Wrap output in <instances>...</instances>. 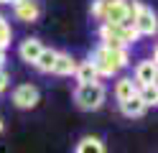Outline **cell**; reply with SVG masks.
I'll use <instances>...</instances> for the list:
<instances>
[{
	"instance_id": "cell-1",
	"label": "cell",
	"mask_w": 158,
	"mask_h": 153,
	"mask_svg": "<svg viewBox=\"0 0 158 153\" xmlns=\"http://www.w3.org/2000/svg\"><path fill=\"white\" fill-rule=\"evenodd\" d=\"M89 61L94 64L97 74L100 77H115L120 69H125L130 64V54H127V49L120 46V49H107V46H100L92 51Z\"/></svg>"
},
{
	"instance_id": "cell-2",
	"label": "cell",
	"mask_w": 158,
	"mask_h": 153,
	"mask_svg": "<svg viewBox=\"0 0 158 153\" xmlns=\"http://www.w3.org/2000/svg\"><path fill=\"white\" fill-rule=\"evenodd\" d=\"M105 100H107V89L102 82H89V84H77L74 89V102H77V107L79 110H84V112H94V110H100L105 105Z\"/></svg>"
},
{
	"instance_id": "cell-3",
	"label": "cell",
	"mask_w": 158,
	"mask_h": 153,
	"mask_svg": "<svg viewBox=\"0 0 158 153\" xmlns=\"http://www.w3.org/2000/svg\"><path fill=\"white\" fill-rule=\"evenodd\" d=\"M92 15L102 23H125L127 26V0H94Z\"/></svg>"
},
{
	"instance_id": "cell-4",
	"label": "cell",
	"mask_w": 158,
	"mask_h": 153,
	"mask_svg": "<svg viewBox=\"0 0 158 153\" xmlns=\"http://www.w3.org/2000/svg\"><path fill=\"white\" fill-rule=\"evenodd\" d=\"M133 28H135L138 36H153L156 28H158L153 8H148L145 3H138L135 5V13H133Z\"/></svg>"
},
{
	"instance_id": "cell-5",
	"label": "cell",
	"mask_w": 158,
	"mask_h": 153,
	"mask_svg": "<svg viewBox=\"0 0 158 153\" xmlns=\"http://www.w3.org/2000/svg\"><path fill=\"white\" fill-rule=\"evenodd\" d=\"M38 100H41V95H38L36 84H18L13 89V105L21 110H33L38 105Z\"/></svg>"
},
{
	"instance_id": "cell-6",
	"label": "cell",
	"mask_w": 158,
	"mask_h": 153,
	"mask_svg": "<svg viewBox=\"0 0 158 153\" xmlns=\"http://www.w3.org/2000/svg\"><path fill=\"white\" fill-rule=\"evenodd\" d=\"M13 15L23 23H36L41 18V5H38V0H18L13 5Z\"/></svg>"
},
{
	"instance_id": "cell-7",
	"label": "cell",
	"mask_w": 158,
	"mask_h": 153,
	"mask_svg": "<svg viewBox=\"0 0 158 153\" xmlns=\"http://www.w3.org/2000/svg\"><path fill=\"white\" fill-rule=\"evenodd\" d=\"M156 77H158L156 59H143V61H138V66H135V77H133V82H135L138 87L156 84Z\"/></svg>"
},
{
	"instance_id": "cell-8",
	"label": "cell",
	"mask_w": 158,
	"mask_h": 153,
	"mask_svg": "<svg viewBox=\"0 0 158 153\" xmlns=\"http://www.w3.org/2000/svg\"><path fill=\"white\" fill-rule=\"evenodd\" d=\"M77 69V61L72 54H66V51H56V61L51 66V74H59V77H72Z\"/></svg>"
},
{
	"instance_id": "cell-9",
	"label": "cell",
	"mask_w": 158,
	"mask_h": 153,
	"mask_svg": "<svg viewBox=\"0 0 158 153\" xmlns=\"http://www.w3.org/2000/svg\"><path fill=\"white\" fill-rule=\"evenodd\" d=\"M41 51H44V44L38 38H26V41H21V46H18V56H21L26 64H33Z\"/></svg>"
},
{
	"instance_id": "cell-10",
	"label": "cell",
	"mask_w": 158,
	"mask_h": 153,
	"mask_svg": "<svg viewBox=\"0 0 158 153\" xmlns=\"http://www.w3.org/2000/svg\"><path fill=\"white\" fill-rule=\"evenodd\" d=\"M138 95V84L133 82V77H120L115 82V100L117 102H125Z\"/></svg>"
},
{
	"instance_id": "cell-11",
	"label": "cell",
	"mask_w": 158,
	"mask_h": 153,
	"mask_svg": "<svg viewBox=\"0 0 158 153\" xmlns=\"http://www.w3.org/2000/svg\"><path fill=\"white\" fill-rule=\"evenodd\" d=\"M74 77H77V84H89V82H100V74L89 59L87 61H79L77 69H74Z\"/></svg>"
},
{
	"instance_id": "cell-12",
	"label": "cell",
	"mask_w": 158,
	"mask_h": 153,
	"mask_svg": "<svg viewBox=\"0 0 158 153\" xmlns=\"http://www.w3.org/2000/svg\"><path fill=\"white\" fill-rule=\"evenodd\" d=\"M74 153H105V143L97 135H84L82 140L77 143Z\"/></svg>"
},
{
	"instance_id": "cell-13",
	"label": "cell",
	"mask_w": 158,
	"mask_h": 153,
	"mask_svg": "<svg viewBox=\"0 0 158 153\" xmlns=\"http://www.w3.org/2000/svg\"><path fill=\"white\" fill-rule=\"evenodd\" d=\"M145 110H148V107L140 102V97H138V95L130 97V100H125V102H120V112H123L125 117H130V120H133V117H140Z\"/></svg>"
},
{
	"instance_id": "cell-14",
	"label": "cell",
	"mask_w": 158,
	"mask_h": 153,
	"mask_svg": "<svg viewBox=\"0 0 158 153\" xmlns=\"http://www.w3.org/2000/svg\"><path fill=\"white\" fill-rule=\"evenodd\" d=\"M54 61H56V49H46L38 54V59L33 61V66L41 71V74H51V66H54Z\"/></svg>"
},
{
	"instance_id": "cell-15",
	"label": "cell",
	"mask_w": 158,
	"mask_h": 153,
	"mask_svg": "<svg viewBox=\"0 0 158 153\" xmlns=\"http://www.w3.org/2000/svg\"><path fill=\"white\" fill-rule=\"evenodd\" d=\"M138 97H140V102H143L145 107H156V102H158V89H156V84L138 87Z\"/></svg>"
},
{
	"instance_id": "cell-16",
	"label": "cell",
	"mask_w": 158,
	"mask_h": 153,
	"mask_svg": "<svg viewBox=\"0 0 158 153\" xmlns=\"http://www.w3.org/2000/svg\"><path fill=\"white\" fill-rule=\"evenodd\" d=\"M10 38H13V28L10 23H8V18L5 15H0V46H10Z\"/></svg>"
},
{
	"instance_id": "cell-17",
	"label": "cell",
	"mask_w": 158,
	"mask_h": 153,
	"mask_svg": "<svg viewBox=\"0 0 158 153\" xmlns=\"http://www.w3.org/2000/svg\"><path fill=\"white\" fill-rule=\"evenodd\" d=\"M8 82H10V77H8V71L0 66V92H5V87H8Z\"/></svg>"
},
{
	"instance_id": "cell-18",
	"label": "cell",
	"mask_w": 158,
	"mask_h": 153,
	"mask_svg": "<svg viewBox=\"0 0 158 153\" xmlns=\"http://www.w3.org/2000/svg\"><path fill=\"white\" fill-rule=\"evenodd\" d=\"M5 54H8V49L0 46V66H3V61H5Z\"/></svg>"
},
{
	"instance_id": "cell-19",
	"label": "cell",
	"mask_w": 158,
	"mask_h": 153,
	"mask_svg": "<svg viewBox=\"0 0 158 153\" xmlns=\"http://www.w3.org/2000/svg\"><path fill=\"white\" fill-rule=\"evenodd\" d=\"M0 3H13V5H15V3H18V0H0Z\"/></svg>"
},
{
	"instance_id": "cell-20",
	"label": "cell",
	"mask_w": 158,
	"mask_h": 153,
	"mask_svg": "<svg viewBox=\"0 0 158 153\" xmlns=\"http://www.w3.org/2000/svg\"><path fill=\"white\" fill-rule=\"evenodd\" d=\"M3 128H5V122H3V117H0V133H3Z\"/></svg>"
}]
</instances>
